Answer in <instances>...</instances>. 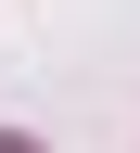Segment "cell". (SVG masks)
<instances>
[{
	"label": "cell",
	"instance_id": "obj_1",
	"mask_svg": "<svg viewBox=\"0 0 140 153\" xmlns=\"http://www.w3.org/2000/svg\"><path fill=\"white\" fill-rule=\"evenodd\" d=\"M0 153H38V140H13V128H0Z\"/></svg>",
	"mask_w": 140,
	"mask_h": 153
}]
</instances>
